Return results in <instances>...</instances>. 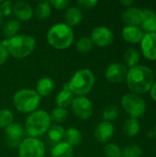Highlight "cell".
Here are the masks:
<instances>
[{
  "label": "cell",
  "mask_w": 156,
  "mask_h": 157,
  "mask_svg": "<svg viewBox=\"0 0 156 157\" xmlns=\"http://www.w3.org/2000/svg\"><path fill=\"white\" fill-rule=\"evenodd\" d=\"M74 40L73 28L65 23L52 25L47 32L48 43L56 50H66L72 46Z\"/></svg>",
  "instance_id": "obj_4"
},
{
  "label": "cell",
  "mask_w": 156,
  "mask_h": 157,
  "mask_svg": "<svg viewBox=\"0 0 156 157\" xmlns=\"http://www.w3.org/2000/svg\"><path fill=\"white\" fill-rule=\"evenodd\" d=\"M141 51L145 59L154 62L156 61V34L153 33H144V36L142 40Z\"/></svg>",
  "instance_id": "obj_13"
},
{
  "label": "cell",
  "mask_w": 156,
  "mask_h": 157,
  "mask_svg": "<svg viewBox=\"0 0 156 157\" xmlns=\"http://www.w3.org/2000/svg\"><path fill=\"white\" fill-rule=\"evenodd\" d=\"M18 157H44L45 145L39 138L26 137L17 148Z\"/></svg>",
  "instance_id": "obj_8"
},
{
  "label": "cell",
  "mask_w": 156,
  "mask_h": 157,
  "mask_svg": "<svg viewBox=\"0 0 156 157\" xmlns=\"http://www.w3.org/2000/svg\"><path fill=\"white\" fill-rule=\"evenodd\" d=\"M12 14L15 16L16 19L20 21H29L33 17L32 6L24 1H19L13 4Z\"/></svg>",
  "instance_id": "obj_16"
},
{
  "label": "cell",
  "mask_w": 156,
  "mask_h": 157,
  "mask_svg": "<svg viewBox=\"0 0 156 157\" xmlns=\"http://www.w3.org/2000/svg\"><path fill=\"white\" fill-rule=\"evenodd\" d=\"M94 43L91 40L90 37L88 36H84L81 37L75 43V49L78 52L81 53H86L89 52L93 50L94 48Z\"/></svg>",
  "instance_id": "obj_30"
},
{
  "label": "cell",
  "mask_w": 156,
  "mask_h": 157,
  "mask_svg": "<svg viewBox=\"0 0 156 157\" xmlns=\"http://www.w3.org/2000/svg\"><path fill=\"white\" fill-rule=\"evenodd\" d=\"M41 98L35 89L23 88L18 90L13 96L14 108L20 113L30 114L38 110Z\"/></svg>",
  "instance_id": "obj_6"
},
{
  "label": "cell",
  "mask_w": 156,
  "mask_h": 157,
  "mask_svg": "<svg viewBox=\"0 0 156 157\" xmlns=\"http://www.w3.org/2000/svg\"><path fill=\"white\" fill-rule=\"evenodd\" d=\"M14 120L13 113L10 109H0V129H6L7 126H9Z\"/></svg>",
  "instance_id": "obj_33"
},
{
  "label": "cell",
  "mask_w": 156,
  "mask_h": 157,
  "mask_svg": "<svg viewBox=\"0 0 156 157\" xmlns=\"http://www.w3.org/2000/svg\"><path fill=\"white\" fill-rule=\"evenodd\" d=\"M120 104L123 110L131 118L135 119L143 117L147 109V105L144 98L142 96L131 92L125 94L121 98Z\"/></svg>",
  "instance_id": "obj_7"
},
{
  "label": "cell",
  "mask_w": 156,
  "mask_h": 157,
  "mask_svg": "<svg viewBox=\"0 0 156 157\" xmlns=\"http://www.w3.org/2000/svg\"><path fill=\"white\" fill-rule=\"evenodd\" d=\"M123 132L128 137H135L141 131V123L138 119L128 118L123 124Z\"/></svg>",
  "instance_id": "obj_23"
},
{
  "label": "cell",
  "mask_w": 156,
  "mask_h": 157,
  "mask_svg": "<svg viewBox=\"0 0 156 157\" xmlns=\"http://www.w3.org/2000/svg\"><path fill=\"white\" fill-rule=\"evenodd\" d=\"M121 36L123 40L129 43H140L144 36V32L138 26H125L122 29Z\"/></svg>",
  "instance_id": "obj_17"
},
{
  "label": "cell",
  "mask_w": 156,
  "mask_h": 157,
  "mask_svg": "<svg viewBox=\"0 0 156 157\" xmlns=\"http://www.w3.org/2000/svg\"><path fill=\"white\" fill-rule=\"evenodd\" d=\"M51 8L50 1H40L33 9V15L39 19H46L51 16Z\"/></svg>",
  "instance_id": "obj_27"
},
{
  "label": "cell",
  "mask_w": 156,
  "mask_h": 157,
  "mask_svg": "<svg viewBox=\"0 0 156 157\" xmlns=\"http://www.w3.org/2000/svg\"><path fill=\"white\" fill-rule=\"evenodd\" d=\"M143 149L138 144H130L121 149V157H141Z\"/></svg>",
  "instance_id": "obj_32"
},
{
  "label": "cell",
  "mask_w": 156,
  "mask_h": 157,
  "mask_svg": "<svg viewBox=\"0 0 156 157\" xmlns=\"http://www.w3.org/2000/svg\"><path fill=\"white\" fill-rule=\"evenodd\" d=\"M25 129L18 122H12L5 129L6 144L8 147L15 149L18 148L25 136Z\"/></svg>",
  "instance_id": "obj_10"
},
{
  "label": "cell",
  "mask_w": 156,
  "mask_h": 157,
  "mask_svg": "<svg viewBox=\"0 0 156 157\" xmlns=\"http://www.w3.org/2000/svg\"><path fill=\"white\" fill-rule=\"evenodd\" d=\"M147 137H148L149 139L155 138V134H154V130H153V131H149V132H147Z\"/></svg>",
  "instance_id": "obj_41"
},
{
  "label": "cell",
  "mask_w": 156,
  "mask_h": 157,
  "mask_svg": "<svg viewBox=\"0 0 156 157\" xmlns=\"http://www.w3.org/2000/svg\"><path fill=\"white\" fill-rule=\"evenodd\" d=\"M71 110L73 114L83 121L90 119L94 112V107L91 100L85 97H74L71 106Z\"/></svg>",
  "instance_id": "obj_9"
},
{
  "label": "cell",
  "mask_w": 156,
  "mask_h": 157,
  "mask_svg": "<svg viewBox=\"0 0 156 157\" xmlns=\"http://www.w3.org/2000/svg\"><path fill=\"white\" fill-rule=\"evenodd\" d=\"M8 57H9V53L7 49L0 42V66H2L7 61Z\"/></svg>",
  "instance_id": "obj_38"
},
{
  "label": "cell",
  "mask_w": 156,
  "mask_h": 157,
  "mask_svg": "<svg viewBox=\"0 0 156 157\" xmlns=\"http://www.w3.org/2000/svg\"><path fill=\"white\" fill-rule=\"evenodd\" d=\"M115 132V128L112 122L109 121H101L99 122L94 131L95 139L101 144H108L109 140L113 137Z\"/></svg>",
  "instance_id": "obj_14"
},
{
  "label": "cell",
  "mask_w": 156,
  "mask_h": 157,
  "mask_svg": "<svg viewBox=\"0 0 156 157\" xmlns=\"http://www.w3.org/2000/svg\"><path fill=\"white\" fill-rule=\"evenodd\" d=\"M74 98V95L71 91L63 88L57 94V96L55 98V102H56L57 107L67 109L71 106Z\"/></svg>",
  "instance_id": "obj_25"
},
{
  "label": "cell",
  "mask_w": 156,
  "mask_h": 157,
  "mask_svg": "<svg viewBox=\"0 0 156 157\" xmlns=\"http://www.w3.org/2000/svg\"><path fill=\"white\" fill-rule=\"evenodd\" d=\"M133 3H134V1H132V0H121V1H120V4L122 5L123 6H125L126 8L131 6V5Z\"/></svg>",
  "instance_id": "obj_40"
},
{
  "label": "cell",
  "mask_w": 156,
  "mask_h": 157,
  "mask_svg": "<svg viewBox=\"0 0 156 157\" xmlns=\"http://www.w3.org/2000/svg\"><path fill=\"white\" fill-rule=\"evenodd\" d=\"M51 126V121L50 114L43 109H38L29 114L25 121L24 129L29 137L39 138L44 135Z\"/></svg>",
  "instance_id": "obj_5"
},
{
  "label": "cell",
  "mask_w": 156,
  "mask_h": 157,
  "mask_svg": "<svg viewBox=\"0 0 156 157\" xmlns=\"http://www.w3.org/2000/svg\"><path fill=\"white\" fill-rule=\"evenodd\" d=\"M9 55L16 59H24L29 56L36 48V40L29 34H17L11 39H5L1 41Z\"/></svg>",
  "instance_id": "obj_2"
},
{
  "label": "cell",
  "mask_w": 156,
  "mask_h": 157,
  "mask_svg": "<svg viewBox=\"0 0 156 157\" xmlns=\"http://www.w3.org/2000/svg\"><path fill=\"white\" fill-rule=\"evenodd\" d=\"M49 114H50V118H51V122H54L55 124H60V123L64 122L67 120L68 110H67V109L56 107Z\"/></svg>",
  "instance_id": "obj_31"
},
{
  "label": "cell",
  "mask_w": 156,
  "mask_h": 157,
  "mask_svg": "<svg viewBox=\"0 0 156 157\" xmlns=\"http://www.w3.org/2000/svg\"><path fill=\"white\" fill-rule=\"evenodd\" d=\"M63 140H64L63 142L67 143L72 147H75L81 144V142L83 140V134H82L81 131L78 130L77 128L71 127V128H68L67 130H65Z\"/></svg>",
  "instance_id": "obj_22"
},
{
  "label": "cell",
  "mask_w": 156,
  "mask_h": 157,
  "mask_svg": "<svg viewBox=\"0 0 156 157\" xmlns=\"http://www.w3.org/2000/svg\"><path fill=\"white\" fill-rule=\"evenodd\" d=\"M3 19H4V17H3L2 14L0 13V28H1L2 25H3Z\"/></svg>",
  "instance_id": "obj_42"
},
{
  "label": "cell",
  "mask_w": 156,
  "mask_h": 157,
  "mask_svg": "<svg viewBox=\"0 0 156 157\" xmlns=\"http://www.w3.org/2000/svg\"><path fill=\"white\" fill-rule=\"evenodd\" d=\"M64 132H65V130H64V128L62 125H60V124H53L48 130L47 134H48V138L52 143L58 144V143L62 142V140L63 139Z\"/></svg>",
  "instance_id": "obj_28"
},
{
  "label": "cell",
  "mask_w": 156,
  "mask_h": 157,
  "mask_svg": "<svg viewBox=\"0 0 156 157\" xmlns=\"http://www.w3.org/2000/svg\"><path fill=\"white\" fill-rule=\"evenodd\" d=\"M120 116V108L117 105L111 104L105 107L102 111V118L105 121L112 122L113 121L117 120Z\"/></svg>",
  "instance_id": "obj_29"
},
{
  "label": "cell",
  "mask_w": 156,
  "mask_h": 157,
  "mask_svg": "<svg viewBox=\"0 0 156 157\" xmlns=\"http://www.w3.org/2000/svg\"><path fill=\"white\" fill-rule=\"evenodd\" d=\"M149 92H150L151 98L156 102V81H154V83L153 84V86H152V87H151Z\"/></svg>",
  "instance_id": "obj_39"
},
{
  "label": "cell",
  "mask_w": 156,
  "mask_h": 157,
  "mask_svg": "<svg viewBox=\"0 0 156 157\" xmlns=\"http://www.w3.org/2000/svg\"><path fill=\"white\" fill-rule=\"evenodd\" d=\"M19 29H20V22L16 18H11L4 24L2 31L6 39H11L18 34Z\"/></svg>",
  "instance_id": "obj_26"
},
{
  "label": "cell",
  "mask_w": 156,
  "mask_h": 157,
  "mask_svg": "<svg viewBox=\"0 0 156 157\" xmlns=\"http://www.w3.org/2000/svg\"><path fill=\"white\" fill-rule=\"evenodd\" d=\"M140 58H141V54H140V52L138 49H136L134 47L128 48L124 53V61H125L124 64L127 66L128 69L132 68V67L138 65V63L140 62Z\"/></svg>",
  "instance_id": "obj_24"
},
{
  "label": "cell",
  "mask_w": 156,
  "mask_h": 157,
  "mask_svg": "<svg viewBox=\"0 0 156 157\" xmlns=\"http://www.w3.org/2000/svg\"><path fill=\"white\" fill-rule=\"evenodd\" d=\"M74 149L70 144L65 142H60L56 144L51 151V157H74Z\"/></svg>",
  "instance_id": "obj_21"
},
{
  "label": "cell",
  "mask_w": 156,
  "mask_h": 157,
  "mask_svg": "<svg viewBox=\"0 0 156 157\" xmlns=\"http://www.w3.org/2000/svg\"><path fill=\"white\" fill-rule=\"evenodd\" d=\"M154 79H156V70L155 72H154Z\"/></svg>",
  "instance_id": "obj_44"
},
{
  "label": "cell",
  "mask_w": 156,
  "mask_h": 157,
  "mask_svg": "<svg viewBox=\"0 0 156 157\" xmlns=\"http://www.w3.org/2000/svg\"><path fill=\"white\" fill-rule=\"evenodd\" d=\"M154 33H155V34H156V29H155V30H154Z\"/></svg>",
  "instance_id": "obj_45"
},
{
  "label": "cell",
  "mask_w": 156,
  "mask_h": 157,
  "mask_svg": "<svg viewBox=\"0 0 156 157\" xmlns=\"http://www.w3.org/2000/svg\"><path fill=\"white\" fill-rule=\"evenodd\" d=\"M90 38L94 45L104 48L112 44L114 40V34L108 27L98 26L92 30Z\"/></svg>",
  "instance_id": "obj_11"
},
{
  "label": "cell",
  "mask_w": 156,
  "mask_h": 157,
  "mask_svg": "<svg viewBox=\"0 0 156 157\" xmlns=\"http://www.w3.org/2000/svg\"><path fill=\"white\" fill-rule=\"evenodd\" d=\"M104 154L107 157H121V148L113 143H108L104 146Z\"/></svg>",
  "instance_id": "obj_34"
},
{
  "label": "cell",
  "mask_w": 156,
  "mask_h": 157,
  "mask_svg": "<svg viewBox=\"0 0 156 157\" xmlns=\"http://www.w3.org/2000/svg\"><path fill=\"white\" fill-rule=\"evenodd\" d=\"M143 17L141 24V29L144 33H153L156 29V12L151 9L143 10Z\"/></svg>",
  "instance_id": "obj_20"
},
{
  "label": "cell",
  "mask_w": 156,
  "mask_h": 157,
  "mask_svg": "<svg viewBox=\"0 0 156 157\" xmlns=\"http://www.w3.org/2000/svg\"><path fill=\"white\" fill-rule=\"evenodd\" d=\"M13 3L11 1H2L0 5V13L3 17H8L12 14Z\"/></svg>",
  "instance_id": "obj_35"
},
{
  "label": "cell",
  "mask_w": 156,
  "mask_h": 157,
  "mask_svg": "<svg viewBox=\"0 0 156 157\" xmlns=\"http://www.w3.org/2000/svg\"><path fill=\"white\" fill-rule=\"evenodd\" d=\"M50 4L51 7L57 9V10H63L69 7L70 2L68 0H51Z\"/></svg>",
  "instance_id": "obj_36"
},
{
  "label": "cell",
  "mask_w": 156,
  "mask_h": 157,
  "mask_svg": "<svg viewBox=\"0 0 156 157\" xmlns=\"http://www.w3.org/2000/svg\"><path fill=\"white\" fill-rule=\"evenodd\" d=\"M54 81L48 76L40 78L35 86V91L39 94L40 98H47L51 95L54 90Z\"/></svg>",
  "instance_id": "obj_19"
},
{
  "label": "cell",
  "mask_w": 156,
  "mask_h": 157,
  "mask_svg": "<svg viewBox=\"0 0 156 157\" xmlns=\"http://www.w3.org/2000/svg\"><path fill=\"white\" fill-rule=\"evenodd\" d=\"M83 19V12L82 9L78 6H72L66 8L64 13V23L69 27L73 28L79 25Z\"/></svg>",
  "instance_id": "obj_18"
},
{
  "label": "cell",
  "mask_w": 156,
  "mask_h": 157,
  "mask_svg": "<svg viewBox=\"0 0 156 157\" xmlns=\"http://www.w3.org/2000/svg\"><path fill=\"white\" fill-rule=\"evenodd\" d=\"M125 81L131 93L141 96L150 91L155 79L151 68L138 64L128 70Z\"/></svg>",
  "instance_id": "obj_1"
},
{
  "label": "cell",
  "mask_w": 156,
  "mask_h": 157,
  "mask_svg": "<svg viewBox=\"0 0 156 157\" xmlns=\"http://www.w3.org/2000/svg\"><path fill=\"white\" fill-rule=\"evenodd\" d=\"M143 9L136 6L127 7L121 14V19L126 26L140 27L143 21Z\"/></svg>",
  "instance_id": "obj_15"
},
{
  "label": "cell",
  "mask_w": 156,
  "mask_h": 157,
  "mask_svg": "<svg viewBox=\"0 0 156 157\" xmlns=\"http://www.w3.org/2000/svg\"><path fill=\"white\" fill-rule=\"evenodd\" d=\"M154 134H155V138H156V123H155V126H154Z\"/></svg>",
  "instance_id": "obj_43"
},
{
  "label": "cell",
  "mask_w": 156,
  "mask_h": 157,
  "mask_svg": "<svg viewBox=\"0 0 156 157\" xmlns=\"http://www.w3.org/2000/svg\"><path fill=\"white\" fill-rule=\"evenodd\" d=\"M76 3L79 8L84 9H91L98 4L97 0H78Z\"/></svg>",
  "instance_id": "obj_37"
},
{
  "label": "cell",
  "mask_w": 156,
  "mask_h": 157,
  "mask_svg": "<svg viewBox=\"0 0 156 157\" xmlns=\"http://www.w3.org/2000/svg\"><path fill=\"white\" fill-rule=\"evenodd\" d=\"M127 66L122 63H110L105 71V78L111 84H119L126 79L128 73Z\"/></svg>",
  "instance_id": "obj_12"
},
{
  "label": "cell",
  "mask_w": 156,
  "mask_h": 157,
  "mask_svg": "<svg viewBox=\"0 0 156 157\" xmlns=\"http://www.w3.org/2000/svg\"><path fill=\"white\" fill-rule=\"evenodd\" d=\"M96 77L89 69H80L76 71L70 80L63 86V89L71 91L76 97H85L91 92L95 86Z\"/></svg>",
  "instance_id": "obj_3"
}]
</instances>
